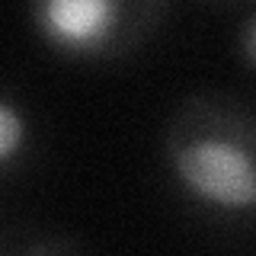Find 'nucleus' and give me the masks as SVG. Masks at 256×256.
<instances>
[{
    "mask_svg": "<svg viewBox=\"0 0 256 256\" xmlns=\"http://www.w3.org/2000/svg\"><path fill=\"white\" fill-rule=\"evenodd\" d=\"M36 148V122L32 112L10 86L0 84V180H10L26 166Z\"/></svg>",
    "mask_w": 256,
    "mask_h": 256,
    "instance_id": "7ed1b4c3",
    "label": "nucleus"
},
{
    "mask_svg": "<svg viewBox=\"0 0 256 256\" xmlns=\"http://www.w3.org/2000/svg\"><path fill=\"white\" fill-rule=\"evenodd\" d=\"M237 54H240V61L256 74V6L240 20V26H237Z\"/></svg>",
    "mask_w": 256,
    "mask_h": 256,
    "instance_id": "39448f33",
    "label": "nucleus"
},
{
    "mask_svg": "<svg viewBox=\"0 0 256 256\" xmlns=\"http://www.w3.org/2000/svg\"><path fill=\"white\" fill-rule=\"evenodd\" d=\"M0 256H86V250L64 234H32L16 244H0Z\"/></svg>",
    "mask_w": 256,
    "mask_h": 256,
    "instance_id": "20e7f679",
    "label": "nucleus"
},
{
    "mask_svg": "<svg viewBox=\"0 0 256 256\" xmlns=\"http://www.w3.org/2000/svg\"><path fill=\"white\" fill-rule=\"evenodd\" d=\"M164 166L180 198L202 214L256 221V112L237 96H182L164 125Z\"/></svg>",
    "mask_w": 256,
    "mask_h": 256,
    "instance_id": "f257e3e1",
    "label": "nucleus"
},
{
    "mask_svg": "<svg viewBox=\"0 0 256 256\" xmlns=\"http://www.w3.org/2000/svg\"><path fill=\"white\" fill-rule=\"evenodd\" d=\"M166 4L157 0H38L29 22L38 42L70 61H116L160 29Z\"/></svg>",
    "mask_w": 256,
    "mask_h": 256,
    "instance_id": "f03ea898",
    "label": "nucleus"
}]
</instances>
